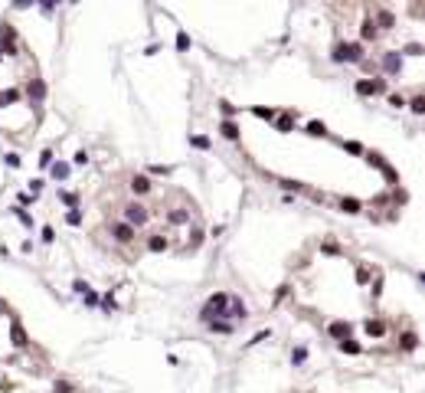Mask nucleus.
I'll list each match as a JSON object with an SVG mask.
<instances>
[{
	"instance_id": "nucleus-29",
	"label": "nucleus",
	"mask_w": 425,
	"mask_h": 393,
	"mask_svg": "<svg viewBox=\"0 0 425 393\" xmlns=\"http://www.w3.org/2000/svg\"><path fill=\"white\" fill-rule=\"evenodd\" d=\"M278 131H281V135L291 131V115H281V118H278Z\"/></svg>"
},
{
	"instance_id": "nucleus-1",
	"label": "nucleus",
	"mask_w": 425,
	"mask_h": 393,
	"mask_svg": "<svg viewBox=\"0 0 425 393\" xmlns=\"http://www.w3.org/2000/svg\"><path fill=\"white\" fill-rule=\"evenodd\" d=\"M151 216H154V213H151V206H144L141 200H128V203L121 206V220H124L128 226H134V230H137V226H144Z\"/></svg>"
},
{
	"instance_id": "nucleus-43",
	"label": "nucleus",
	"mask_w": 425,
	"mask_h": 393,
	"mask_svg": "<svg viewBox=\"0 0 425 393\" xmlns=\"http://www.w3.org/2000/svg\"><path fill=\"white\" fill-rule=\"evenodd\" d=\"M56 393H72V387L69 383H56Z\"/></svg>"
},
{
	"instance_id": "nucleus-12",
	"label": "nucleus",
	"mask_w": 425,
	"mask_h": 393,
	"mask_svg": "<svg viewBox=\"0 0 425 393\" xmlns=\"http://www.w3.org/2000/svg\"><path fill=\"white\" fill-rule=\"evenodd\" d=\"M167 246L170 243H167V236H160V233H154V236L148 239V252H164Z\"/></svg>"
},
{
	"instance_id": "nucleus-41",
	"label": "nucleus",
	"mask_w": 425,
	"mask_h": 393,
	"mask_svg": "<svg viewBox=\"0 0 425 393\" xmlns=\"http://www.w3.org/2000/svg\"><path fill=\"white\" fill-rule=\"evenodd\" d=\"M357 282H370V272H366V269H357Z\"/></svg>"
},
{
	"instance_id": "nucleus-22",
	"label": "nucleus",
	"mask_w": 425,
	"mask_h": 393,
	"mask_svg": "<svg viewBox=\"0 0 425 393\" xmlns=\"http://www.w3.org/2000/svg\"><path fill=\"white\" fill-rule=\"evenodd\" d=\"M308 135H314V138H324V135H327L324 121H308Z\"/></svg>"
},
{
	"instance_id": "nucleus-31",
	"label": "nucleus",
	"mask_w": 425,
	"mask_h": 393,
	"mask_svg": "<svg viewBox=\"0 0 425 393\" xmlns=\"http://www.w3.org/2000/svg\"><path fill=\"white\" fill-rule=\"evenodd\" d=\"M82 298H85V305H99V295L88 288V292H82Z\"/></svg>"
},
{
	"instance_id": "nucleus-36",
	"label": "nucleus",
	"mask_w": 425,
	"mask_h": 393,
	"mask_svg": "<svg viewBox=\"0 0 425 393\" xmlns=\"http://www.w3.org/2000/svg\"><path fill=\"white\" fill-rule=\"evenodd\" d=\"M39 164H43V167H53V151H43V157H39Z\"/></svg>"
},
{
	"instance_id": "nucleus-11",
	"label": "nucleus",
	"mask_w": 425,
	"mask_h": 393,
	"mask_svg": "<svg viewBox=\"0 0 425 393\" xmlns=\"http://www.w3.org/2000/svg\"><path fill=\"white\" fill-rule=\"evenodd\" d=\"M373 23H376V30H380V26H383V30H389V26L396 23V17H393L389 10H376V20H373Z\"/></svg>"
},
{
	"instance_id": "nucleus-30",
	"label": "nucleus",
	"mask_w": 425,
	"mask_h": 393,
	"mask_svg": "<svg viewBox=\"0 0 425 393\" xmlns=\"http://www.w3.org/2000/svg\"><path fill=\"white\" fill-rule=\"evenodd\" d=\"M344 148L350 151V154H363V144H357V141H344Z\"/></svg>"
},
{
	"instance_id": "nucleus-37",
	"label": "nucleus",
	"mask_w": 425,
	"mask_h": 393,
	"mask_svg": "<svg viewBox=\"0 0 425 393\" xmlns=\"http://www.w3.org/2000/svg\"><path fill=\"white\" fill-rule=\"evenodd\" d=\"M389 105H396V108H402V105H406V99H402V95H389Z\"/></svg>"
},
{
	"instance_id": "nucleus-35",
	"label": "nucleus",
	"mask_w": 425,
	"mask_h": 393,
	"mask_svg": "<svg viewBox=\"0 0 425 393\" xmlns=\"http://www.w3.org/2000/svg\"><path fill=\"white\" fill-rule=\"evenodd\" d=\"M219 108H222V115H226V118H232V115H235V105H229V102H219Z\"/></svg>"
},
{
	"instance_id": "nucleus-10",
	"label": "nucleus",
	"mask_w": 425,
	"mask_h": 393,
	"mask_svg": "<svg viewBox=\"0 0 425 393\" xmlns=\"http://www.w3.org/2000/svg\"><path fill=\"white\" fill-rule=\"evenodd\" d=\"M330 337H337V341H344V337H350V325L347 321H330Z\"/></svg>"
},
{
	"instance_id": "nucleus-8",
	"label": "nucleus",
	"mask_w": 425,
	"mask_h": 393,
	"mask_svg": "<svg viewBox=\"0 0 425 393\" xmlns=\"http://www.w3.org/2000/svg\"><path fill=\"white\" fill-rule=\"evenodd\" d=\"M226 318H249V308L242 305L239 298H232V295H229V305H226Z\"/></svg>"
},
{
	"instance_id": "nucleus-19",
	"label": "nucleus",
	"mask_w": 425,
	"mask_h": 393,
	"mask_svg": "<svg viewBox=\"0 0 425 393\" xmlns=\"http://www.w3.org/2000/svg\"><path fill=\"white\" fill-rule=\"evenodd\" d=\"M10 337H13V344H17V347H23V344H26V331L20 328V325L10 328Z\"/></svg>"
},
{
	"instance_id": "nucleus-16",
	"label": "nucleus",
	"mask_w": 425,
	"mask_h": 393,
	"mask_svg": "<svg viewBox=\"0 0 425 393\" xmlns=\"http://www.w3.org/2000/svg\"><path fill=\"white\" fill-rule=\"evenodd\" d=\"M43 95H46V85H43V79H33L30 82V99H43Z\"/></svg>"
},
{
	"instance_id": "nucleus-28",
	"label": "nucleus",
	"mask_w": 425,
	"mask_h": 393,
	"mask_svg": "<svg viewBox=\"0 0 425 393\" xmlns=\"http://www.w3.org/2000/svg\"><path fill=\"white\" fill-rule=\"evenodd\" d=\"M291 361H295V364H304V361H308V351H304V347H295V351H291Z\"/></svg>"
},
{
	"instance_id": "nucleus-13",
	"label": "nucleus",
	"mask_w": 425,
	"mask_h": 393,
	"mask_svg": "<svg viewBox=\"0 0 425 393\" xmlns=\"http://www.w3.org/2000/svg\"><path fill=\"white\" fill-rule=\"evenodd\" d=\"M399 347L402 351H415L419 347V334H415V331H406V334L399 337Z\"/></svg>"
},
{
	"instance_id": "nucleus-24",
	"label": "nucleus",
	"mask_w": 425,
	"mask_h": 393,
	"mask_svg": "<svg viewBox=\"0 0 425 393\" xmlns=\"http://www.w3.org/2000/svg\"><path fill=\"white\" fill-rule=\"evenodd\" d=\"M53 177H56V181H66V177H69V164H53Z\"/></svg>"
},
{
	"instance_id": "nucleus-26",
	"label": "nucleus",
	"mask_w": 425,
	"mask_h": 393,
	"mask_svg": "<svg viewBox=\"0 0 425 393\" xmlns=\"http://www.w3.org/2000/svg\"><path fill=\"white\" fill-rule=\"evenodd\" d=\"M66 223H69V226H82V213H79V210H69V213H66Z\"/></svg>"
},
{
	"instance_id": "nucleus-7",
	"label": "nucleus",
	"mask_w": 425,
	"mask_h": 393,
	"mask_svg": "<svg viewBox=\"0 0 425 393\" xmlns=\"http://www.w3.org/2000/svg\"><path fill=\"white\" fill-rule=\"evenodd\" d=\"M190 216H193V213L186 210V206H177V210L167 213V223H170V226H183V223H190Z\"/></svg>"
},
{
	"instance_id": "nucleus-15",
	"label": "nucleus",
	"mask_w": 425,
	"mask_h": 393,
	"mask_svg": "<svg viewBox=\"0 0 425 393\" xmlns=\"http://www.w3.org/2000/svg\"><path fill=\"white\" fill-rule=\"evenodd\" d=\"M206 328L216 334H232V321H206Z\"/></svg>"
},
{
	"instance_id": "nucleus-39",
	"label": "nucleus",
	"mask_w": 425,
	"mask_h": 393,
	"mask_svg": "<svg viewBox=\"0 0 425 393\" xmlns=\"http://www.w3.org/2000/svg\"><path fill=\"white\" fill-rule=\"evenodd\" d=\"M43 239H46V243H53V239H56V233H53V226H43Z\"/></svg>"
},
{
	"instance_id": "nucleus-17",
	"label": "nucleus",
	"mask_w": 425,
	"mask_h": 393,
	"mask_svg": "<svg viewBox=\"0 0 425 393\" xmlns=\"http://www.w3.org/2000/svg\"><path fill=\"white\" fill-rule=\"evenodd\" d=\"M337 347H340V351H344V354H360V351H363V347H360V344H357V341H350V337H344V341H340V344H337Z\"/></svg>"
},
{
	"instance_id": "nucleus-27",
	"label": "nucleus",
	"mask_w": 425,
	"mask_h": 393,
	"mask_svg": "<svg viewBox=\"0 0 425 393\" xmlns=\"http://www.w3.org/2000/svg\"><path fill=\"white\" fill-rule=\"evenodd\" d=\"M409 108H412L415 115H422V112H425V99H422V95H415V99L409 102Z\"/></svg>"
},
{
	"instance_id": "nucleus-6",
	"label": "nucleus",
	"mask_w": 425,
	"mask_h": 393,
	"mask_svg": "<svg viewBox=\"0 0 425 393\" xmlns=\"http://www.w3.org/2000/svg\"><path fill=\"white\" fill-rule=\"evenodd\" d=\"M380 92H386V82L383 79H360L357 82V95H380Z\"/></svg>"
},
{
	"instance_id": "nucleus-20",
	"label": "nucleus",
	"mask_w": 425,
	"mask_h": 393,
	"mask_svg": "<svg viewBox=\"0 0 425 393\" xmlns=\"http://www.w3.org/2000/svg\"><path fill=\"white\" fill-rule=\"evenodd\" d=\"M360 36H363V39H376V36H380V30H376V23H373V20H366V23H363Z\"/></svg>"
},
{
	"instance_id": "nucleus-9",
	"label": "nucleus",
	"mask_w": 425,
	"mask_h": 393,
	"mask_svg": "<svg viewBox=\"0 0 425 393\" xmlns=\"http://www.w3.org/2000/svg\"><path fill=\"white\" fill-rule=\"evenodd\" d=\"M383 69H386L389 75L402 72V56H399V53H386V56H383Z\"/></svg>"
},
{
	"instance_id": "nucleus-14",
	"label": "nucleus",
	"mask_w": 425,
	"mask_h": 393,
	"mask_svg": "<svg viewBox=\"0 0 425 393\" xmlns=\"http://www.w3.org/2000/svg\"><path fill=\"white\" fill-rule=\"evenodd\" d=\"M219 131H222V138H229V141H235V138H239V125H235L232 118H226V121H222Z\"/></svg>"
},
{
	"instance_id": "nucleus-32",
	"label": "nucleus",
	"mask_w": 425,
	"mask_h": 393,
	"mask_svg": "<svg viewBox=\"0 0 425 393\" xmlns=\"http://www.w3.org/2000/svg\"><path fill=\"white\" fill-rule=\"evenodd\" d=\"M190 236H193V239H190V249H197V246H200V243H203V233H200V230H193V233H190Z\"/></svg>"
},
{
	"instance_id": "nucleus-34",
	"label": "nucleus",
	"mask_w": 425,
	"mask_h": 393,
	"mask_svg": "<svg viewBox=\"0 0 425 393\" xmlns=\"http://www.w3.org/2000/svg\"><path fill=\"white\" fill-rule=\"evenodd\" d=\"M252 112H255V115H259V118H268V121H271V118H275V112H271V108H252Z\"/></svg>"
},
{
	"instance_id": "nucleus-40",
	"label": "nucleus",
	"mask_w": 425,
	"mask_h": 393,
	"mask_svg": "<svg viewBox=\"0 0 425 393\" xmlns=\"http://www.w3.org/2000/svg\"><path fill=\"white\" fill-rule=\"evenodd\" d=\"M7 164H10V167H20V154H7Z\"/></svg>"
},
{
	"instance_id": "nucleus-5",
	"label": "nucleus",
	"mask_w": 425,
	"mask_h": 393,
	"mask_svg": "<svg viewBox=\"0 0 425 393\" xmlns=\"http://www.w3.org/2000/svg\"><path fill=\"white\" fill-rule=\"evenodd\" d=\"M128 190H131L134 197H148L151 190H154V184H151V177H144V174H134V177L128 181Z\"/></svg>"
},
{
	"instance_id": "nucleus-4",
	"label": "nucleus",
	"mask_w": 425,
	"mask_h": 393,
	"mask_svg": "<svg viewBox=\"0 0 425 393\" xmlns=\"http://www.w3.org/2000/svg\"><path fill=\"white\" fill-rule=\"evenodd\" d=\"M111 236H115L118 246H131L137 239V230H134V226H128L124 220H111Z\"/></svg>"
},
{
	"instance_id": "nucleus-2",
	"label": "nucleus",
	"mask_w": 425,
	"mask_h": 393,
	"mask_svg": "<svg viewBox=\"0 0 425 393\" xmlns=\"http://www.w3.org/2000/svg\"><path fill=\"white\" fill-rule=\"evenodd\" d=\"M226 305H229V295L226 292H213L210 295V301H206V308H203V325L206 321H226Z\"/></svg>"
},
{
	"instance_id": "nucleus-42",
	"label": "nucleus",
	"mask_w": 425,
	"mask_h": 393,
	"mask_svg": "<svg viewBox=\"0 0 425 393\" xmlns=\"http://www.w3.org/2000/svg\"><path fill=\"white\" fill-rule=\"evenodd\" d=\"M268 337H271V331H259V334H255V341H252V344H259V341H268Z\"/></svg>"
},
{
	"instance_id": "nucleus-21",
	"label": "nucleus",
	"mask_w": 425,
	"mask_h": 393,
	"mask_svg": "<svg viewBox=\"0 0 425 393\" xmlns=\"http://www.w3.org/2000/svg\"><path fill=\"white\" fill-rule=\"evenodd\" d=\"M366 334L383 337V334H386V325H383V321H366Z\"/></svg>"
},
{
	"instance_id": "nucleus-18",
	"label": "nucleus",
	"mask_w": 425,
	"mask_h": 393,
	"mask_svg": "<svg viewBox=\"0 0 425 393\" xmlns=\"http://www.w3.org/2000/svg\"><path fill=\"white\" fill-rule=\"evenodd\" d=\"M340 210H344V213H360V200L344 197V200H340Z\"/></svg>"
},
{
	"instance_id": "nucleus-25",
	"label": "nucleus",
	"mask_w": 425,
	"mask_h": 393,
	"mask_svg": "<svg viewBox=\"0 0 425 393\" xmlns=\"http://www.w3.org/2000/svg\"><path fill=\"white\" fill-rule=\"evenodd\" d=\"M0 39H4V46L13 43V39H17V30H13V26H0Z\"/></svg>"
},
{
	"instance_id": "nucleus-3",
	"label": "nucleus",
	"mask_w": 425,
	"mask_h": 393,
	"mask_svg": "<svg viewBox=\"0 0 425 393\" xmlns=\"http://www.w3.org/2000/svg\"><path fill=\"white\" fill-rule=\"evenodd\" d=\"M334 63H363V43H340V46H334Z\"/></svg>"
},
{
	"instance_id": "nucleus-33",
	"label": "nucleus",
	"mask_w": 425,
	"mask_h": 393,
	"mask_svg": "<svg viewBox=\"0 0 425 393\" xmlns=\"http://www.w3.org/2000/svg\"><path fill=\"white\" fill-rule=\"evenodd\" d=\"M186 46H190V36H186V33H177V50H186Z\"/></svg>"
},
{
	"instance_id": "nucleus-38",
	"label": "nucleus",
	"mask_w": 425,
	"mask_h": 393,
	"mask_svg": "<svg viewBox=\"0 0 425 393\" xmlns=\"http://www.w3.org/2000/svg\"><path fill=\"white\" fill-rule=\"evenodd\" d=\"M17 216H20V223H23V226H33V220H30V216H26V213H23V210H20V206H17Z\"/></svg>"
},
{
	"instance_id": "nucleus-23",
	"label": "nucleus",
	"mask_w": 425,
	"mask_h": 393,
	"mask_svg": "<svg viewBox=\"0 0 425 393\" xmlns=\"http://www.w3.org/2000/svg\"><path fill=\"white\" fill-rule=\"evenodd\" d=\"M190 144H193V148H200V151H210V138H206V135H193Z\"/></svg>"
}]
</instances>
